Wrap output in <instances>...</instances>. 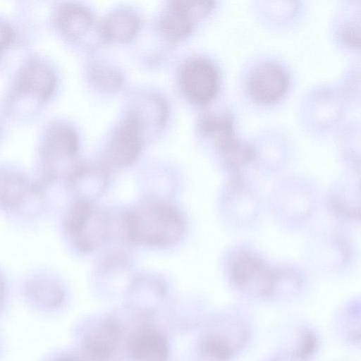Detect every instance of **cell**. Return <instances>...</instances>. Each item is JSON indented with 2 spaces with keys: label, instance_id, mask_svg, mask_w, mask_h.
I'll return each mask as SVG.
<instances>
[{
  "label": "cell",
  "instance_id": "obj_1",
  "mask_svg": "<svg viewBox=\"0 0 361 361\" xmlns=\"http://www.w3.org/2000/svg\"><path fill=\"white\" fill-rule=\"evenodd\" d=\"M125 235L132 243L150 247L176 244L183 237L185 224L171 204L149 201L130 209L124 218Z\"/></svg>",
  "mask_w": 361,
  "mask_h": 361
},
{
  "label": "cell",
  "instance_id": "obj_2",
  "mask_svg": "<svg viewBox=\"0 0 361 361\" xmlns=\"http://www.w3.org/2000/svg\"><path fill=\"white\" fill-rule=\"evenodd\" d=\"M293 85L287 62L273 55H259L243 66L239 78L244 99L253 107H275L283 102Z\"/></svg>",
  "mask_w": 361,
  "mask_h": 361
},
{
  "label": "cell",
  "instance_id": "obj_3",
  "mask_svg": "<svg viewBox=\"0 0 361 361\" xmlns=\"http://www.w3.org/2000/svg\"><path fill=\"white\" fill-rule=\"evenodd\" d=\"M269 207L283 227L298 230L307 224L318 206L314 185L304 177L291 176L280 180L269 195Z\"/></svg>",
  "mask_w": 361,
  "mask_h": 361
},
{
  "label": "cell",
  "instance_id": "obj_4",
  "mask_svg": "<svg viewBox=\"0 0 361 361\" xmlns=\"http://www.w3.org/2000/svg\"><path fill=\"white\" fill-rule=\"evenodd\" d=\"M225 262L228 281L238 293L268 301L274 267L263 257L250 246L238 245L228 250Z\"/></svg>",
  "mask_w": 361,
  "mask_h": 361
},
{
  "label": "cell",
  "instance_id": "obj_5",
  "mask_svg": "<svg viewBox=\"0 0 361 361\" xmlns=\"http://www.w3.org/2000/svg\"><path fill=\"white\" fill-rule=\"evenodd\" d=\"M252 322L241 310L228 309L220 326L206 335L200 349L206 361H233L247 347L252 334Z\"/></svg>",
  "mask_w": 361,
  "mask_h": 361
},
{
  "label": "cell",
  "instance_id": "obj_6",
  "mask_svg": "<svg viewBox=\"0 0 361 361\" xmlns=\"http://www.w3.org/2000/svg\"><path fill=\"white\" fill-rule=\"evenodd\" d=\"M223 216L231 227L245 230L259 219L262 200L254 183L242 173L229 175L221 195Z\"/></svg>",
  "mask_w": 361,
  "mask_h": 361
},
{
  "label": "cell",
  "instance_id": "obj_7",
  "mask_svg": "<svg viewBox=\"0 0 361 361\" xmlns=\"http://www.w3.org/2000/svg\"><path fill=\"white\" fill-rule=\"evenodd\" d=\"M65 228L68 238L78 250L90 252L105 244L110 235L111 224L106 212L81 200L68 209Z\"/></svg>",
  "mask_w": 361,
  "mask_h": 361
},
{
  "label": "cell",
  "instance_id": "obj_8",
  "mask_svg": "<svg viewBox=\"0 0 361 361\" xmlns=\"http://www.w3.org/2000/svg\"><path fill=\"white\" fill-rule=\"evenodd\" d=\"M78 150L75 130L65 124L53 126L47 131L43 151V180L53 182L64 173L68 177L75 170L73 161Z\"/></svg>",
  "mask_w": 361,
  "mask_h": 361
},
{
  "label": "cell",
  "instance_id": "obj_9",
  "mask_svg": "<svg viewBox=\"0 0 361 361\" xmlns=\"http://www.w3.org/2000/svg\"><path fill=\"white\" fill-rule=\"evenodd\" d=\"M180 85L188 99L204 106L213 102L221 86L219 66L205 56H195L188 60L180 71Z\"/></svg>",
  "mask_w": 361,
  "mask_h": 361
},
{
  "label": "cell",
  "instance_id": "obj_10",
  "mask_svg": "<svg viewBox=\"0 0 361 361\" xmlns=\"http://www.w3.org/2000/svg\"><path fill=\"white\" fill-rule=\"evenodd\" d=\"M307 246L310 264L322 271H343L353 260L351 243L343 233L336 228H327L314 233L310 238Z\"/></svg>",
  "mask_w": 361,
  "mask_h": 361
},
{
  "label": "cell",
  "instance_id": "obj_11",
  "mask_svg": "<svg viewBox=\"0 0 361 361\" xmlns=\"http://www.w3.org/2000/svg\"><path fill=\"white\" fill-rule=\"evenodd\" d=\"M325 202L329 212L339 221L349 223L359 220V178L355 173L339 178L328 190Z\"/></svg>",
  "mask_w": 361,
  "mask_h": 361
},
{
  "label": "cell",
  "instance_id": "obj_12",
  "mask_svg": "<svg viewBox=\"0 0 361 361\" xmlns=\"http://www.w3.org/2000/svg\"><path fill=\"white\" fill-rule=\"evenodd\" d=\"M145 138L140 126L127 114L110 140L107 149L109 162L116 166H126L133 163L140 152Z\"/></svg>",
  "mask_w": 361,
  "mask_h": 361
},
{
  "label": "cell",
  "instance_id": "obj_13",
  "mask_svg": "<svg viewBox=\"0 0 361 361\" xmlns=\"http://www.w3.org/2000/svg\"><path fill=\"white\" fill-rule=\"evenodd\" d=\"M54 85L53 73L42 63L30 61L18 73L13 90L16 97L43 101L50 96Z\"/></svg>",
  "mask_w": 361,
  "mask_h": 361
},
{
  "label": "cell",
  "instance_id": "obj_14",
  "mask_svg": "<svg viewBox=\"0 0 361 361\" xmlns=\"http://www.w3.org/2000/svg\"><path fill=\"white\" fill-rule=\"evenodd\" d=\"M39 191L22 174L0 169V205L6 210L20 212Z\"/></svg>",
  "mask_w": 361,
  "mask_h": 361
},
{
  "label": "cell",
  "instance_id": "obj_15",
  "mask_svg": "<svg viewBox=\"0 0 361 361\" xmlns=\"http://www.w3.org/2000/svg\"><path fill=\"white\" fill-rule=\"evenodd\" d=\"M200 129L216 152L238 134L235 114L226 106L205 114L201 121Z\"/></svg>",
  "mask_w": 361,
  "mask_h": 361
},
{
  "label": "cell",
  "instance_id": "obj_16",
  "mask_svg": "<svg viewBox=\"0 0 361 361\" xmlns=\"http://www.w3.org/2000/svg\"><path fill=\"white\" fill-rule=\"evenodd\" d=\"M306 277L303 270L293 264L274 267L268 301L283 302L295 299L304 290Z\"/></svg>",
  "mask_w": 361,
  "mask_h": 361
},
{
  "label": "cell",
  "instance_id": "obj_17",
  "mask_svg": "<svg viewBox=\"0 0 361 361\" xmlns=\"http://www.w3.org/2000/svg\"><path fill=\"white\" fill-rule=\"evenodd\" d=\"M143 128L146 135L159 130L167 117L166 102L160 97L149 94L142 96L128 112Z\"/></svg>",
  "mask_w": 361,
  "mask_h": 361
},
{
  "label": "cell",
  "instance_id": "obj_18",
  "mask_svg": "<svg viewBox=\"0 0 361 361\" xmlns=\"http://www.w3.org/2000/svg\"><path fill=\"white\" fill-rule=\"evenodd\" d=\"M139 27V19L133 13L121 10L114 11L106 17L99 29L104 38L123 43L132 39Z\"/></svg>",
  "mask_w": 361,
  "mask_h": 361
},
{
  "label": "cell",
  "instance_id": "obj_19",
  "mask_svg": "<svg viewBox=\"0 0 361 361\" xmlns=\"http://www.w3.org/2000/svg\"><path fill=\"white\" fill-rule=\"evenodd\" d=\"M57 25L61 32L71 39H78L90 29L92 18L85 7L68 4L60 8L56 16Z\"/></svg>",
  "mask_w": 361,
  "mask_h": 361
},
{
  "label": "cell",
  "instance_id": "obj_20",
  "mask_svg": "<svg viewBox=\"0 0 361 361\" xmlns=\"http://www.w3.org/2000/svg\"><path fill=\"white\" fill-rule=\"evenodd\" d=\"M68 179L73 189L82 195L87 202L100 195L108 183L106 171L94 166L76 168Z\"/></svg>",
  "mask_w": 361,
  "mask_h": 361
},
{
  "label": "cell",
  "instance_id": "obj_21",
  "mask_svg": "<svg viewBox=\"0 0 361 361\" xmlns=\"http://www.w3.org/2000/svg\"><path fill=\"white\" fill-rule=\"evenodd\" d=\"M195 21L181 1L170 2L167 12L163 16L160 25L163 32L171 39L187 37Z\"/></svg>",
  "mask_w": 361,
  "mask_h": 361
},
{
  "label": "cell",
  "instance_id": "obj_22",
  "mask_svg": "<svg viewBox=\"0 0 361 361\" xmlns=\"http://www.w3.org/2000/svg\"><path fill=\"white\" fill-rule=\"evenodd\" d=\"M132 353L139 361H166L167 345L163 338L152 332H144L134 338Z\"/></svg>",
  "mask_w": 361,
  "mask_h": 361
},
{
  "label": "cell",
  "instance_id": "obj_23",
  "mask_svg": "<svg viewBox=\"0 0 361 361\" xmlns=\"http://www.w3.org/2000/svg\"><path fill=\"white\" fill-rule=\"evenodd\" d=\"M118 336L117 325L114 322H104L88 334L86 341L87 349L95 355L104 357L114 348Z\"/></svg>",
  "mask_w": 361,
  "mask_h": 361
},
{
  "label": "cell",
  "instance_id": "obj_24",
  "mask_svg": "<svg viewBox=\"0 0 361 361\" xmlns=\"http://www.w3.org/2000/svg\"><path fill=\"white\" fill-rule=\"evenodd\" d=\"M28 294L37 304L45 307H56L63 299V293L59 284L48 279L31 281L27 286Z\"/></svg>",
  "mask_w": 361,
  "mask_h": 361
},
{
  "label": "cell",
  "instance_id": "obj_25",
  "mask_svg": "<svg viewBox=\"0 0 361 361\" xmlns=\"http://www.w3.org/2000/svg\"><path fill=\"white\" fill-rule=\"evenodd\" d=\"M336 20L335 35L339 45L349 49H356L360 46L359 20L354 13H341Z\"/></svg>",
  "mask_w": 361,
  "mask_h": 361
},
{
  "label": "cell",
  "instance_id": "obj_26",
  "mask_svg": "<svg viewBox=\"0 0 361 361\" xmlns=\"http://www.w3.org/2000/svg\"><path fill=\"white\" fill-rule=\"evenodd\" d=\"M291 350L304 361H310L319 348V337L316 331L308 326L301 327L297 333Z\"/></svg>",
  "mask_w": 361,
  "mask_h": 361
},
{
  "label": "cell",
  "instance_id": "obj_27",
  "mask_svg": "<svg viewBox=\"0 0 361 361\" xmlns=\"http://www.w3.org/2000/svg\"><path fill=\"white\" fill-rule=\"evenodd\" d=\"M91 74L94 82L104 90H113L117 89L122 83L120 73L109 65L95 64L92 69Z\"/></svg>",
  "mask_w": 361,
  "mask_h": 361
},
{
  "label": "cell",
  "instance_id": "obj_28",
  "mask_svg": "<svg viewBox=\"0 0 361 361\" xmlns=\"http://www.w3.org/2000/svg\"><path fill=\"white\" fill-rule=\"evenodd\" d=\"M341 316L342 317L340 321L341 332L347 341L353 342V344H355L356 338L360 341V337L356 336V333L360 334V332L355 329V307L353 306L352 310H350V306H348L347 310H345V312L343 311Z\"/></svg>",
  "mask_w": 361,
  "mask_h": 361
},
{
  "label": "cell",
  "instance_id": "obj_29",
  "mask_svg": "<svg viewBox=\"0 0 361 361\" xmlns=\"http://www.w3.org/2000/svg\"><path fill=\"white\" fill-rule=\"evenodd\" d=\"M269 361H304L290 349L283 350L273 355Z\"/></svg>",
  "mask_w": 361,
  "mask_h": 361
},
{
  "label": "cell",
  "instance_id": "obj_30",
  "mask_svg": "<svg viewBox=\"0 0 361 361\" xmlns=\"http://www.w3.org/2000/svg\"><path fill=\"white\" fill-rule=\"evenodd\" d=\"M5 286L2 279L0 277V312L2 310L5 302Z\"/></svg>",
  "mask_w": 361,
  "mask_h": 361
}]
</instances>
